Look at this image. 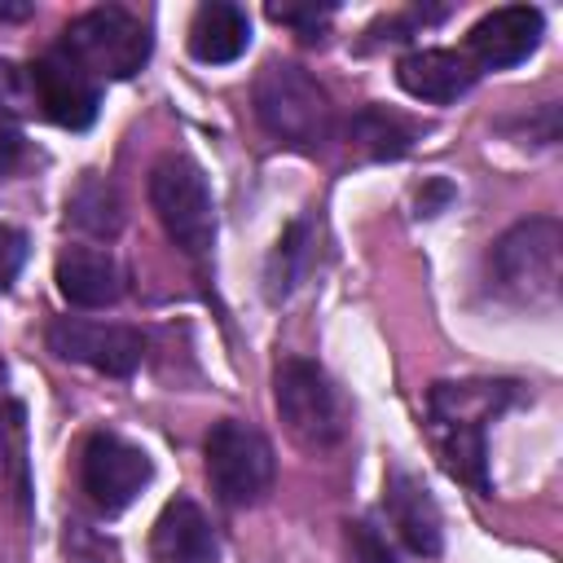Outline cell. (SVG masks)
<instances>
[{"mask_svg":"<svg viewBox=\"0 0 563 563\" xmlns=\"http://www.w3.org/2000/svg\"><path fill=\"white\" fill-rule=\"evenodd\" d=\"M255 114L277 141L299 145V150H317L334 132V106L325 88L303 66H290V62H268L260 70Z\"/></svg>","mask_w":563,"mask_h":563,"instance_id":"obj_1","label":"cell"},{"mask_svg":"<svg viewBox=\"0 0 563 563\" xmlns=\"http://www.w3.org/2000/svg\"><path fill=\"white\" fill-rule=\"evenodd\" d=\"M150 207L158 211V224L185 255L202 260L216 246V202L194 158L172 154L150 172Z\"/></svg>","mask_w":563,"mask_h":563,"instance_id":"obj_2","label":"cell"},{"mask_svg":"<svg viewBox=\"0 0 563 563\" xmlns=\"http://www.w3.org/2000/svg\"><path fill=\"white\" fill-rule=\"evenodd\" d=\"M559 246H563V233L550 216L515 224L493 246V260H488L497 290L515 303H528V308L554 303V295H559Z\"/></svg>","mask_w":563,"mask_h":563,"instance_id":"obj_3","label":"cell"},{"mask_svg":"<svg viewBox=\"0 0 563 563\" xmlns=\"http://www.w3.org/2000/svg\"><path fill=\"white\" fill-rule=\"evenodd\" d=\"M92 79H128L145 66L150 57V31L119 4H101V9H88L79 13L66 31H62V44Z\"/></svg>","mask_w":563,"mask_h":563,"instance_id":"obj_4","label":"cell"},{"mask_svg":"<svg viewBox=\"0 0 563 563\" xmlns=\"http://www.w3.org/2000/svg\"><path fill=\"white\" fill-rule=\"evenodd\" d=\"M273 396H277V413L286 422V431L295 435V444L303 449H330L343 435V400L334 391V383L325 378L321 365L290 356L277 365L273 378Z\"/></svg>","mask_w":563,"mask_h":563,"instance_id":"obj_5","label":"cell"},{"mask_svg":"<svg viewBox=\"0 0 563 563\" xmlns=\"http://www.w3.org/2000/svg\"><path fill=\"white\" fill-rule=\"evenodd\" d=\"M207 475L220 501L255 506L273 484V449L255 427L224 418L207 435Z\"/></svg>","mask_w":563,"mask_h":563,"instance_id":"obj_6","label":"cell"},{"mask_svg":"<svg viewBox=\"0 0 563 563\" xmlns=\"http://www.w3.org/2000/svg\"><path fill=\"white\" fill-rule=\"evenodd\" d=\"M150 475H154L150 457H145L136 444H128V440H119V435H110V431L88 435V444H84V453H79L84 493H88V501H92L97 510H106V515L132 506L136 493L150 484Z\"/></svg>","mask_w":563,"mask_h":563,"instance_id":"obj_7","label":"cell"},{"mask_svg":"<svg viewBox=\"0 0 563 563\" xmlns=\"http://www.w3.org/2000/svg\"><path fill=\"white\" fill-rule=\"evenodd\" d=\"M48 347L62 361L92 365L101 374H132L145 356V339L132 325H106V321H84V317H57L48 325Z\"/></svg>","mask_w":563,"mask_h":563,"instance_id":"obj_8","label":"cell"},{"mask_svg":"<svg viewBox=\"0 0 563 563\" xmlns=\"http://www.w3.org/2000/svg\"><path fill=\"white\" fill-rule=\"evenodd\" d=\"M26 75L40 114L53 119L57 128H88L97 119V84L66 48H48L26 66Z\"/></svg>","mask_w":563,"mask_h":563,"instance_id":"obj_9","label":"cell"},{"mask_svg":"<svg viewBox=\"0 0 563 563\" xmlns=\"http://www.w3.org/2000/svg\"><path fill=\"white\" fill-rule=\"evenodd\" d=\"M541 13L528 9V4H506V9H493L484 13L471 35H466V53H471V66H488V70H501V66H515L523 62L537 44H541Z\"/></svg>","mask_w":563,"mask_h":563,"instance_id":"obj_10","label":"cell"},{"mask_svg":"<svg viewBox=\"0 0 563 563\" xmlns=\"http://www.w3.org/2000/svg\"><path fill=\"white\" fill-rule=\"evenodd\" d=\"M150 559L154 563H220L216 528L198 501L176 497L158 510L154 532H150Z\"/></svg>","mask_w":563,"mask_h":563,"instance_id":"obj_11","label":"cell"},{"mask_svg":"<svg viewBox=\"0 0 563 563\" xmlns=\"http://www.w3.org/2000/svg\"><path fill=\"white\" fill-rule=\"evenodd\" d=\"M383 506H387V523L396 528V537H400L413 554H422V559L440 554V545H444V523H440V506H435V497L427 493L422 479H413L409 471H391V475H387V497H383Z\"/></svg>","mask_w":563,"mask_h":563,"instance_id":"obj_12","label":"cell"},{"mask_svg":"<svg viewBox=\"0 0 563 563\" xmlns=\"http://www.w3.org/2000/svg\"><path fill=\"white\" fill-rule=\"evenodd\" d=\"M396 79L409 97L444 106V101H457L475 84V66L466 53H453V48H418L396 62Z\"/></svg>","mask_w":563,"mask_h":563,"instance_id":"obj_13","label":"cell"},{"mask_svg":"<svg viewBox=\"0 0 563 563\" xmlns=\"http://www.w3.org/2000/svg\"><path fill=\"white\" fill-rule=\"evenodd\" d=\"M57 290L75 308H110L123 295V273L106 251L70 246L57 255Z\"/></svg>","mask_w":563,"mask_h":563,"instance_id":"obj_14","label":"cell"},{"mask_svg":"<svg viewBox=\"0 0 563 563\" xmlns=\"http://www.w3.org/2000/svg\"><path fill=\"white\" fill-rule=\"evenodd\" d=\"M251 44V18L238 9V4H224V0H211V4H198L194 22H189V53L207 66H224V62H238Z\"/></svg>","mask_w":563,"mask_h":563,"instance_id":"obj_15","label":"cell"},{"mask_svg":"<svg viewBox=\"0 0 563 563\" xmlns=\"http://www.w3.org/2000/svg\"><path fill=\"white\" fill-rule=\"evenodd\" d=\"M0 493L18 515L31 510V471H26V413L18 400H0Z\"/></svg>","mask_w":563,"mask_h":563,"instance_id":"obj_16","label":"cell"},{"mask_svg":"<svg viewBox=\"0 0 563 563\" xmlns=\"http://www.w3.org/2000/svg\"><path fill=\"white\" fill-rule=\"evenodd\" d=\"M431 422H435V444H440L444 466L457 479H466L475 493H488V475H484V462H488L484 427L479 422H462V418H431Z\"/></svg>","mask_w":563,"mask_h":563,"instance_id":"obj_17","label":"cell"},{"mask_svg":"<svg viewBox=\"0 0 563 563\" xmlns=\"http://www.w3.org/2000/svg\"><path fill=\"white\" fill-rule=\"evenodd\" d=\"M66 216L88 229V233H114L119 229V198H114V185L101 180V176H84L66 202Z\"/></svg>","mask_w":563,"mask_h":563,"instance_id":"obj_18","label":"cell"},{"mask_svg":"<svg viewBox=\"0 0 563 563\" xmlns=\"http://www.w3.org/2000/svg\"><path fill=\"white\" fill-rule=\"evenodd\" d=\"M352 132H356V141H361L374 158H396V154L409 150V128H400V123H396L391 114H383V110L356 114V119H352Z\"/></svg>","mask_w":563,"mask_h":563,"instance_id":"obj_19","label":"cell"},{"mask_svg":"<svg viewBox=\"0 0 563 563\" xmlns=\"http://www.w3.org/2000/svg\"><path fill=\"white\" fill-rule=\"evenodd\" d=\"M303 238H308V224H290V233L277 242L273 264H268V295H273V299L290 295V286L299 282V260H303V251H308Z\"/></svg>","mask_w":563,"mask_h":563,"instance_id":"obj_20","label":"cell"},{"mask_svg":"<svg viewBox=\"0 0 563 563\" xmlns=\"http://www.w3.org/2000/svg\"><path fill=\"white\" fill-rule=\"evenodd\" d=\"M35 110V92H31V75L13 62H0V114L4 119H18Z\"/></svg>","mask_w":563,"mask_h":563,"instance_id":"obj_21","label":"cell"},{"mask_svg":"<svg viewBox=\"0 0 563 563\" xmlns=\"http://www.w3.org/2000/svg\"><path fill=\"white\" fill-rule=\"evenodd\" d=\"M352 545H356V554H361L365 563H396V550L387 545V537H383V528H378L374 519H361V523L352 528Z\"/></svg>","mask_w":563,"mask_h":563,"instance_id":"obj_22","label":"cell"},{"mask_svg":"<svg viewBox=\"0 0 563 563\" xmlns=\"http://www.w3.org/2000/svg\"><path fill=\"white\" fill-rule=\"evenodd\" d=\"M22 260H26V238H22L18 229L0 224V286H9V282L18 277Z\"/></svg>","mask_w":563,"mask_h":563,"instance_id":"obj_23","label":"cell"},{"mask_svg":"<svg viewBox=\"0 0 563 563\" xmlns=\"http://www.w3.org/2000/svg\"><path fill=\"white\" fill-rule=\"evenodd\" d=\"M268 18L277 22H295V26H317L325 18V9H290V4H268Z\"/></svg>","mask_w":563,"mask_h":563,"instance_id":"obj_24","label":"cell"},{"mask_svg":"<svg viewBox=\"0 0 563 563\" xmlns=\"http://www.w3.org/2000/svg\"><path fill=\"white\" fill-rule=\"evenodd\" d=\"M18 128H13V119H4L0 114V167H9L13 163V154H18Z\"/></svg>","mask_w":563,"mask_h":563,"instance_id":"obj_25","label":"cell"},{"mask_svg":"<svg viewBox=\"0 0 563 563\" xmlns=\"http://www.w3.org/2000/svg\"><path fill=\"white\" fill-rule=\"evenodd\" d=\"M31 4H0V18H26Z\"/></svg>","mask_w":563,"mask_h":563,"instance_id":"obj_26","label":"cell"},{"mask_svg":"<svg viewBox=\"0 0 563 563\" xmlns=\"http://www.w3.org/2000/svg\"><path fill=\"white\" fill-rule=\"evenodd\" d=\"M0 378H4V374H0Z\"/></svg>","mask_w":563,"mask_h":563,"instance_id":"obj_27","label":"cell"}]
</instances>
